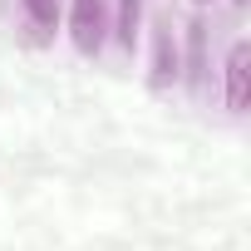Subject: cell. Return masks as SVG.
I'll return each instance as SVG.
<instances>
[{"instance_id": "277c9868", "label": "cell", "mask_w": 251, "mask_h": 251, "mask_svg": "<svg viewBox=\"0 0 251 251\" xmlns=\"http://www.w3.org/2000/svg\"><path fill=\"white\" fill-rule=\"evenodd\" d=\"M138 20H143V0H118V10H113V40H118L123 50H133Z\"/></svg>"}, {"instance_id": "5b68a950", "label": "cell", "mask_w": 251, "mask_h": 251, "mask_svg": "<svg viewBox=\"0 0 251 251\" xmlns=\"http://www.w3.org/2000/svg\"><path fill=\"white\" fill-rule=\"evenodd\" d=\"M20 10H25V20H30V30L45 40V35H54V25H59V0H20Z\"/></svg>"}, {"instance_id": "52a82bcc", "label": "cell", "mask_w": 251, "mask_h": 251, "mask_svg": "<svg viewBox=\"0 0 251 251\" xmlns=\"http://www.w3.org/2000/svg\"><path fill=\"white\" fill-rule=\"evenodd\" d=\"M197 5H207V0H197Z\"/></svg>"}, {"instance_id": "7a4b0ae2", "label": "cell", "mask_w": 251, "mask_h": 251, "mask_svg": "<svg viewBox=\"0 0 251 251\" xmlns=\"http://www.w3.org/2000/svg\"><path fill=\"white\" fill-rule=\"evenodd\" d=\"M222 99H226L231 113H246V103H251V45H246V40H236V45L226 50V64H222Z\"/></svg>"}, {"instance_id": "8992f818", "label": "cell", "mask_w": 251, "mask_h": 251, "mask_svg": "<svg viewBox=\"0 0 251 251\" xmlns=\"http://www.w3.org/2000/svg\"><path fill=\"white\" fill-rule=\"evenodd\" d=\"M231 5H246V0H231Z\"/></svg>"}, {"instance_id": "6da1fadb", "label": "cell", "mask_w": 251, "mask_h": 251, "mask_svg": "<svg viewBox=\"0 0 251 251\" xmlns=\"http://www.w3.org/2000/svg\"><path fill=\"white\" fill-rule=\"evenodd\" d=\"M108 30H113L108 0H69V45L79 54H99Z\"/></svg>"}, {"instance_id": "3957f363", "label": "cell", "mask_w": 251, "mask_h": 251, "mask_svg": "<svg viewBox=\"0 0 251 251\" xmlns=\"http://www.w3.org/2000/svg\"><path fill=\"white\" fill-rule=\"evenodd\" d=\"M177 79V45H173V30H158L153 35V84L168 89Z\"/></svg>"}]
</instances>
